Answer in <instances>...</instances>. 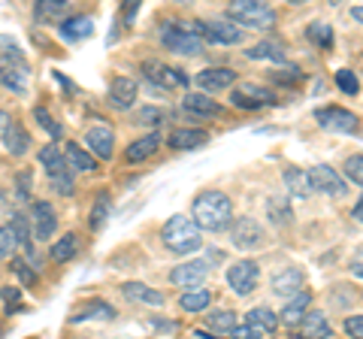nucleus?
Returning a JSON list of instances; mask_svg holds the SVG:
<instances>
[{
	"label": "nucleus",
	"instance_id": "nucleus-1",
	"mask_svg": "<svg viewBox=\"0 0 363 339\" xmlns=\"http://www.w3.org/2000/svg\"><path fill=\"white\" fill-rule=\"evenodd\" d=\"M191 218H194L200 230H209V233L230 230L233 203L227 194H221V191H203L194 200V206H191Z\"/></svg>",
	"mask_w": 363,
	"mask_h": 339
},
{
	"label": "nucleus",
	"instance_id": "nucleus-2",
	"mask_svg": "<svg viewBox=\"0 0 363 339\" xmlns=\"http://www.w3.org/2000/svg\"><path fill=\"white\" fill-rule=\"evenodd\" d=\"M161 236H164V245L169 248V252H176V255H191V252H197V248L203 245L200 228L194 224V218H188V216H173L164 224Z\"/></svg>",
	"mask_w": 363,
	"mask_h": 339
},
{
	"label": "nucleus",
	"instance_id": "nucleus-3",
	"mask_svg": "<svg viewBox=\"0 0 363 339\" xmlns=\"http://www.w3.org/2000/svg\"><path fill=\"white\" fill-rule=\"evenodd\" d=\"M227 21H236L242 28H255V30H269L276 25V13L267 4H255V0H236L227 6Z\"/></svg>",
	"mask_w": 363,
	"mask_h": 339
},
{
	"label": "nucleus",
	"instance_id": "nucleus-4",
	"mask_svg": "<svg viewBox=\"0 0 363 339\" xmlns=\"http://www.w3.org/2000/svg\"><path fill=\"white\" fill-rule=\"evenodd\" d=\"M0 82H4L9 91H16V94H25V91H28L30 70H28L25 55H21L18 46L0 52Z\"/></svg>",
	"mask_w": 363,
	"mask_h": 339
},
{
	"label": "nucleus",
	"instance_id": "nucleus-5",
	"mask_svg": "<svg viewBox=\"0 0 363 339\" xmlns=\"http://www.w3.org/2000/svg\"><path fill=\"white\" fill-rule=\"evenodd\" d=\"M161 43L176 55H200L203 52L200 25H164Z\"/></svg>",
	"mask_w": 363,
	"mask_h": 339
},
{
	"label": "nucleus",
	"instance_id": "nucleus-6",
	"mask_svg": "<svg viewBox=\"0 0 363 339\" xmlns=\"http://www.w3.org/2000/svg\"><path fill=\"white\" fill-rule=\"evenodd\" d=\"M224 279H227V285H230V291L236 294V297H248L260 282V267L255 261H236V264L227 267Z\"/></svg>",
	"mask_w": 363,
	"mask_h": 339
},
{
	"label": "nucleus",
	"instance_id": "nucleus-7",
	"mask_svg": "<svg viewBox=\"0 0 363 339\" xmlns=\"http://www.w3.org/2000/svg\"><path fill=\"white\" fill-rule=\"evenodd\" d=\"M267 240V233L264 228H260V221H255L252 216H245V218H236L230 224V243L233 248H240V252H252V248H260Z\"/></svg>",
	"mask_w": 363,
	"mask_h": 339
},
{
	"label": "nucleus",
	"instance_id": "nucleus-8",
	"mask_svg": "<svg viewBox=\"0 0 363 339\" xmlns=\"http://www.w3.org/2000/svg\"><path fill=\"white\" fill-rule=\"evenodd\" d=\"M230 104L236 109H264V106H272V104H279V97L269 91V88L264 85H236L233 91H230Z\"/></svg>",
	"mask_w": 363,
	"mask_h": 339
},
{
	"label": "nucleus",
	"instance_id": "nucleus-9",
	"mask_svg": "<svg viewBox=\"0 0 363 339\" xmlns=\"http://www.w3.org/2000/svg\"><path fill=\"white\" fill-rule=\"evenodd\" d=\"M143 73L149 76L155 85L167 88V91L188 85V73H182V70H176V67H169V64H164V61H143Z\"/></svg>",
	"mask_w": 363,
	"mask_h": 339
},
{
	"label": "nucleus",
	"instance_id": "nucleus-10",
	"mask_svg": "<svg viewBox=\"0 0 363 339\" xmlns=\"http://www.w3.org/2000/svg\"><path fill=\"white\" fill-rule=\"evenodd\" d=\"M315 118L324 130H336V133H354L357 130V116L342 109V106H321L315 112Z\"/></svg>",
	"mask_w": 363,
	"mask_h": 339
},
{
	"label": "nucleus",
	"instance_id": "nucleus-11",
	"mask_svg": "<svg viewBox=\"0 0 363 339\" xmlns=\"http://www.w3.org/2000/svg\"><path fill=\"white\" fill-rule=\"evenodd\" d=\"M206 276H209V264L206 261H185V264H179V267L169 269V282L179 285V288H185V291L203 288Z\"/></svg>",
	"mask_w": 363,
	"mask_h": 339
},
{
	"label": "nucleus",
	"instance_id": "nucleus-12",
	"mask_svg": "<svg viewBox=\"0 0 363 339\" xmlns=\"http://www.w3.org/2000/svg\"><path fill=\"white\" fill-rule=\"evenodd\" d=\"M309 179H312V188L315 191H321V194L327 197H342L345 194V179L336 173L333 167H327V164H315L309 170Z\"/></svg>",
	"mask_w": 363,
	"mask_h": 339
},
{
	"label": "nucleus",
	"instance_id": "nucleus-13",
	"mask_svg": "<svg viewBox=\"0 0 363 339\" xmlns=\"http://www.w3.org/2000/svg\"><path fill=\"white\" fill-rule=\"evenodd\" d=\"M30 228H33V236L37 240H52L55 230H58V216H55V206L52 203H33V209H30Z\"/></svg>",
	"mask_w": 363,
	"mask_h": 339
},
{
	"label": "nucleus",
	"instance_id": "nucleus-14",
	"mask_svg": "<svg viewBox=\"0 0 363 339\" xmlns=\"http://www.w3.org/2000/svg\"><path fill=\"white\" fill-rule=\"evenodd\" d=\"M194 82L203 94H212V91H224V88H230L236 82V73L230 67H206V70H200L194 76Z\"/></svg>",
	"mask_w": 363,
	"mask_h": 339
},
{
	"label": "nucleus",
	"instance_id": "nucleus-15",
	"mask_svg": "<svg viewBox=\"0 0 363 339\" xmlns=\"http://www.w3.org/2000/svg\"><path fill=\"white\" fill-rule=\"evenodd\" d=\"M200 37L218 43V46H240L242 28H233V21H206V25H200Z\"/></svg>",
	"mask_w": 363,
	"mask_h": 339
},
{
	"label": "nucleus",
	"instance_id": "nucleus-16",
	"mask_svg": "<svg viewBox=\"0 0 363 339\" xmlns=\"http://www.w3.org/2000/svg\"><path fill=\"white\" fill-rule=\"evenodd\" d=\"M303 285H306V273L297 267L279 269V273L272 276V294H276V297H285V300H294L297 294H303Z\"/></svg>",
	"mask_w": 363,
	"mask_h": 339
},
{
	"label": "nucleus",
	"instance_id": "nucleus-17",
	"mask_svg": "<svg viewBox=\"0 0 363 339\" xmlns=\"http://www.w3.org/2000/svg\"><path fill=\"white\" fill-rule=\"evenodd\" d=\"M85 143H88V152L94 157H104V161H109L112 152H116V133H112L106 124H94V128L85 133Z\"/></svg>",
	"mask_w": 363,
	"mask_h": 339
},
{
	"label": "nucleus",
	"instance_id": "nucleus-18",
	"mask_svg": "<svg viewBox=\"0 0 363 339\" xmlns=\"http://www.w3.org/2000/svg\"><path fill=\"white\" fill-rule=\"evenodd\" d=\"M136 94H140V85L130 76H116L109 82V104L116 109H130L136 104Z\"/></svg>",
	"mask_w": 363,
	"mask_h": 339
},
{
	"label": "nucleus",
	"instance_id": "nucleus-19",
	"mask_svg": "<svg viewBox=\"0 0 363 339\" xmlns=\"http://www.w3.org/2000/svg\"><path fill=\"white\" fill-rule=\"evenodd\" d=\"M309 306H312V294H309V291H303V294H297V297L288 300L285 306H281L279 321H281V324H288V327H300V321L306 318Z\"/></svg>",
	"mask_w": 363,
	"mask_h": 339
},
{
	"label": "nucleus",
	"instance_id": "nucleus-20",
	"mask_svg": "<svg viewBox=\"0 0 363 339\" xmlns=\"http://www.w3.org/2000/svg\"><path fill=\"white\" fill-rule=\"evenodd\" d=\"M169 149H179V152H191V149H200V145L209 143V133L206 130H197V128H179L169 133Z\"/></svg>",
	"mask_w": 363,
	"mask_h": 339
},
{
	"label": "nucleus",
	"instance_id": "nucleus-21",
	"mask_svg": "<svg viewBox=\"0 0 363 339\" xmlns=\"http://www.w3.org/2000/svg\"><path fill=\"white\" fill-rule=\"evenodd\" d=\"M300 333H303V339H330L333 327H330V321H327L324 312L309 309L306 312V318L300 321Z\"/></svg>",
	"mask_w": 363,
	"mask_h": 339
},
{
	"label": "nucleus",
	"instance_id": "nucleus-22",
	"mask_svg": "<svg viewBox=\"0 0 363 339\" xmlns=\"http://www.w3.org/2000/svg\"><path fill=\"white\" fill-rule=\"evenodd\" d=\"M64 161H67L70 170H76V173H97V157L91 155L88 149H82V145H76V143L67 145Z\"/></svg>",
	"mask_w": 363,
	"mask_h": 339
},
{
	"label": "nucleus",
	"instance_id": "nucleus-23",
	"mask_svg": "<svg viewBox=\"0 0 363 339\" xmlns=\"http://www.w3.org/2000/svg\"><path fill=\"white\" fill-rule=\"evenodd\" d=\"M285 185L294 197H300V200H309L315 194V188H312V179H309V170H300V167H288L285 170Z\"/></svg>",
	"mask_w": 363,
	"mask_h": 339
},
{
	"label": "nucleus",
	"instance_id": "nucleus-24",
	"mask_svg": "<svg viewBox=\"0 0 363 339\" xmlns=\"http://www.w3.org/2000/svg\"><path fill=\"white\" fill-rule=\"evenodd\" d=\"M182 106H185L188 112H194V116H200V118H215V116L224 112L218 100H212L209 94H185Z\"/></svg>",
	"mask_w": 363,
	"mask_h": 339
},
{
	"label": "nucleus",
	"instance_id": "nucleus-25",
	"mask_svg": "<svg viewBox=\"0 0 363 339\" xmlns=\"http://www.w3.org/2000/svg\"><path fill=\"white\" fill-rule=\"evenodd\" d=\"M157 149H161V133H149V137H143V140H133L124 157H128L130 164H143V161H149Z\"/></svg>",
	"mask_w": 363,
	"mask_h": 339
},
{
	"label": "nucleus",
	"instance_id": "nucleus-26",
	"mask_svg": "<svg viewBox=\"0 0 363 339\" xmlns=\"http://www.w3.org/2000/svg\"><path fill=\"white\" fill-rule=\"evenodd\" d=\"M121 294L128 300H133V303H145V306H161V303H164V294H157L155 288L143 285V282H124Z\"/></svg>",
	"mask_w": 363,
	"mask_h": 339
},
{
	"label": "nucleus",
	"instance_id": "nucleus-27",
	"mask_svg": "<svg viewBox=\"0 0 363 339\" xmlns=\"http://www.w3.org/2000/svg\"><path fill=\"white\" fill-rule=\"evenodd\" d=\"M245 324L248 327H255L257 333H276L279 330V315L272 312V309H267V306H257V309H252L245 315Z\"/></svg>",
	"mask_w": 363,
	"mask_h": 339
},
{
	"label": "nucleus",
	"instance_id": "nucleus-28",
	"mask_svg": "<svg viewBox=\"0 0 363 339\" xmlns=\"http://www.w3.org/2000/svg\"><path fill=\"white\" fill-rule=\"evenodd\" d=\"M94 33V18L88 16H73V18H64L61 21V37L64 40H85Z\"/></svg>",
	"mask_w": 363,
	"mask_h": 339
},
{
	"label": "nucleus",
	"instance_id": "nucleus-29",
	"mask_svg": "<svg viewBox=\"0 0 363 339\" xmlns=\"http://www.w3.org/2000/svg\"><path fill=\"white\" fill-rule=\"evenodd\" d=\"M37 161L45 167V173H49V179H52V176H61V173H67V161H64V155H61V149H58V145H55V143L43 145L40 155H37Z\"/></svg>",
	"mask_w": 363,
	"mask_h": 339
},
{
	"label": "nucleus",
	"instance_id": "nucleus-30",
	"mask_svg": "<svg viewBox=\"0 0 363 339\" xmlns=\"http://www.w3.org/2000/svg\"><path fill=\"white\" fill-rule=\"evenodd\" d=\"M4 143H6V152L9 155H16V157H21L28 149H30V133L21 128V124H9L6 128V133H4Z\"/></svg>",
	"mask_w": 363,
	"mask_h": 339
},
{
	"label": "nucleus",
	"instance_id": "nucleus-31",
	"mask_svg": "<svg viewBox=\"0 0 363 339\" xmlns=\"http://www.w3.org/2000/svg\"><path fill=\"white\" fill-rule=\"evenodd\" d=\"M88 318L109 321V318H116V306H109L106 300H88L82 309L73 312V321H88Z\"/></svg>",
	"mask_w": 363,
	"mask_h": 339
},
{
	"label": "nucleus",
	"instance_id": "nucleus-32",
	"mask_svg": "<svg viewBox=\"0 0 363 339\" xmlns=\"http://www.w3.org/2000/svg\"><path fill=\"white\" fill-rule=\"evenodd\" d=\"M267 216H269V221L276 224H281V228H288V224L294 221V209H291V200L288 197H269L267 200Z\"/></svg>",
	"mask_w": 363,
	"mask_h": 339
},
{
	"label": "nucleus",
	"instance_id": "nucleus-33",
	"mask_svg": "<svg viewBox=\"0 0 363 339\" xmlns=\"http://www.w3.org/2000/svg\"><path fill=\"white\" fill-rule=\"evenodd\" d=\"M212 303V291L209 288H191L185 294H179V306L185 312H203Z\"/></svg>",
	"mask_w": 363,
	"mask_h": 339
},
{
	"label": "nucleus",
	"instance_id": "nucleus-34",
	"mask_svg": "<svg viewBox=\"0 0 363 339\" xmlns=\"http://www.w3.org/2000/svg\"><path fill=\"white\" fill-rule=\"evenodd\" d=\"M252 61H272V64H285V52H281L279 43L264 40V43H255L252 49L245 52Z\"/></svg>",
	"mask_w": 363,
	"mask_h": 339
},
{
	"label": "nucleus",
	"instance_id": "nucleus-35",
	"mask_svg": "<svg viewBox=\"0 0 363 339\" xmlns=\"http://www.w3.org/2000/svg\"><path fill=\"white\" fill-rule=\"evenodd\" d=\"M76 255H79V233H64L61 240L52 245V261H58V264H67Z\"/></svg>",
	"mask_w": 363,
	"mask_h": 339
},
{
	"label": "nucleus",
	"instance_id": "nucleus-36",
	"mask_svg": "<svg viewBox=\"0 0 363 339\" xmlns=\"http://www.w3.org/2000/svg\"><path fill=\"white\" fill-rule=\"evenodd\" d=\"M206 327H209V330H218V333H233L240 324H236V315L233 312L215 309L212 315H206Z\"/></svg>",
	"mask_w": 363,
	"mask_h": 339
},
{
	"label": "nucleus",
	"instance_id": "nucleus-37",
	"mask_svg": "<svg viewBox=\"0 0 363 339\" xmlns=\"http://www.w3.org/2000/svg\"><path fill=\"white\" fill-rule=\"evenodd\" d=\"M109 218V194L106 191H100L97 200H94V206H91V216H88V228L91 230H100L104 228V221Z\"/></svg>",
	"mask_w": 363,
	"mask_h": 339
},
{
	"label": "nucleus",
	"instance_id": "nucleus-38",
	"mask_svg": "<svg viewBox=\"0 0 363 339\" xmlns=\"http://www.w3.org/2000/svg\"><path fill=\"white\" fill-rule=\"evenodd\" d=\"M21 248V243H18V236H16V230H13V224H0V257H16V252Z\"/></svg>",
	"mask_w": 363,
	"mask_h": 339
},
{
	"label": "nucleus",
	"instance_id": "nucleus-39",
	"mask_svg": "<svg viewBox=\"0 0 363 339\" xmlns=\"http://www.w3.org/2000/svg\"><path fill=\"white\" fill-rule=\"evenodd\" d=\"M306 37H309L315 46L321 49H330L333 46V28L330 25H321V21H315V25H309V30H306Z\"/></svg>",
	"mask_w": 363,
	"mask_h": 339
},
{
	"label": "nucleus",
	"instance_id": "nucleus-40",
	"mask_svg": "<svg viewBox=\"0 0 363 339\" xmlns=\"http://www.w3.org/2000/svg\"><path fill=\"white\" fill-rule=\"evenodd\" d=\"M9 224H13V230H16V236H18V243H21V248H25V252L30 255V261H33V245H30V224H28V218L25 216H18V212H16V216H13V221H9Z\"/></svg>",
	"mask_w": 363,
	"mask_h": 339
},
{
	"label": "nucleus",
	"instance_id": "nucleus-41",
	"mask_svg": "<svg viewBox=\"0 0 363 339\" xmlns=\"http://www.w3.org/2000/svg\"><path fill=\"white\" fill-rule=\"evenodd\" d=\"M64 9H67L64 0H40L33 13H37L40 21H49V18H61V16H64Z\"/></svg>",
	"mask_w": 363,
	"mask_h": 339
},
{
	"label": "nucleus",
	"instance_id": "nucleus-42",
	"mask_svg": "<svg viewBox=\"0 0 363 339\" xmlns=\"http://www.w3.org/2000/svg\"><path fill=\"white\" fill-rule=\"evenodd\" d=\"M33 118H37L40 128H43L45 133H52V137H61V133H64V128L49 116V109H45V106H33Z\"/></svg>",
	"mask_w": 363,
	"mask_h": 339
},
{
	"label": "nucleus",
	"instance_id": "nucleus-43",
	"mask_svg": "<svg viewBox=\"0 0 363 339\" xmlns=\"http://www.w3.org/2000/svg\"><path fill=\"white\" fill-rule=\"evenodd\" d=\"M336 85H339V91L351 94V97L360 91V82H357V76L351 73V70H339V73H336Z\"/></svg>",
	"mask_w": 363,
	"mask_h": 339
},
{
	"label": "nucleus",
	"instance_id": "nucleus-44",
	"mask_svg": "<svg viewBox=\"0 0 363 339\" xmlns=\"http://www.w3.org/2000/svg\"><path fill=\"white\" fill-rule=\"evenodd\" d=\"M345 176L351 179L354 185L363 188V155H351L345 161Z\"/></svg>",
	"mask_w": 363,
	"mask_h": 339
},
{
	"label": "nucleus",
	"instance_id": "nucleus-45",
	"mask_svg": "<svg viewBox=\"0 0 363 339\" xmlns=\"http://www.w3.org/2000/svg\"><path fill=\"white\" fill-rule=\"evenodd\" d=\"M13 269H16V276L25 282V285H33V282H37V273H30V264L21 261V257H13Z\"/></svg>",
	"mask_w": 363,
	"mask_h": 339
},
{
	"label": "nucleus",
	"instance_id": "nucleus-46",
	"mask_svg": "<svg viewBox=\"0 0 363 339\" xmlns=\"http://www.w3.org/2000/svg\"><path fill=\"white\" fill-rule=\"evenodd\" d=\"M16 200H18V203H28V200H30V170H21V173H18Z\"/></svg>",
	"mask_w": 363,
	"mask_h": 339
},
{
	"label": "nucleus",
	"instance_id": "nucleus-47",
	"mask_svg": "<svg viewBox=\"0 0 363 339\" xmlns=\"http://www.w3.org/2000/svg\"><path fill=\"white\" fill-rule=\"evenodd\" d=\"M342 327L351 339H363V315H351V318H345Z\"/></svg>",
	"mask_w": 363,
	"mask_h": 339
},
{
	"label": "nucleus",
	"instance_id": "nucleus-48",
	"mask_svg": "<svg viewBox=\"0 0 363 339\" xmlns=\"http://www.w3.org/2000/svg\"><path fill=\"white\" fill-rule=\"evenodd\" d=\"M161 112H157V109H140V112H136V121H140V124H145V128H152V124H161Z\"/></svg>",
	"mask_w": 363,
	"mask_h": 339
},
{
	"label": "nucleus",
	"instance_id": "nucleus-49",
	"mask_svg": "<svg viewBox=\"0 0 363 339\" xmlns=\"http://www.w3.org/2000/svg\"><path fill=\"white\" fill-rule=\"evenodd\" d=\"M52 188H55V191H61V194H73V179H70V173L52 176Z\"/></svg>",
	"mask_w": 363,
	"mask_h": 339
},
{
	"label": "nucleus",
	"instance_id": "nucleus-50",
	"mask_svg": "<svg viewBox=\"0 0 363 339\" xmlns=\"http://www.w3.org/2000/svg\"><path fill=\"white\" fill-rule=\"evenodd\" d=\"M0 297H4L6 309L13 312V309H18V303H21V291L18 288H4V291H0Z\"/></svg>",
	"mask_w": 363,
	"mask_h": 339
},
{
	"label": "nucleus",
	"instance_id": "nucleus-51",
	"mask_svg": "<svg viewBox=\"0 0 363 339\" xmlns=\"http://www.w3.org/2000/svg\"><path fill=\"white\" fill-rule=\"evenodd\" d=\"M351 276H357V279H363V245L357 248L354 255H351Z\"/></svg>",
	"mask_w": 363,
	"mask_h": 339
},
{
	"label": "nucleus",
	"instance_id": "nucleus-52",
	"mask_svg": "<svg viewBox=\"0 0 363 339\" xmlns=\"http://www.w3.org/2000/svg\"><path fill=\"white\" fill-rule=\"evenodd\" d=\"M233 339H260V333L255 330V327H248V324H242V327H236V330L230 333Z\"/></svg>",
	"mask_w": 363,
	"mask_h": 339
},
{
	"label": "nucleus",
	"instance_id": "nucleus-53",
	"mask_svg": "<svg viewBox=\"0 0 363 339\" xmlns=\"http://www.w3.org/2000/svg\"><path fill=\"white\" fill-rule=\"evenodd\" d=\"M297 70H294V67H288V70L285 73H272V79H276V82H285V85H294V82H297Z\"/></svg>",
	"mask_w": 363,
	"mask_h": 339
},
{
	"label": "nucleus",
	"instance_id": "nucleus-54",
	"mask_svg": "<svg viewBox=\"0 0 363 339\" xmlns=\"http://www.w3.org/2000/svg\"><path fill=\"white\" fill-rule=\"evenodd\" d=\"M351 221H360L363 224V197L354 203V209H351Z\"/></svg>",
	"mask_w": 363,
	"mask_h": 339
},
{
	"label": "nucleus",
	"instance_id": "nucleus-55",
	"mask_svg": "<svg viewBox=\"0 0 363 339\" xmlns=\"http://www.w3.org/2000/svg\"><path fill=\"white\" fill-rule=\"evenodd\" d=\"M9 124H13V118H9L6 112L0 109V137H4V133H6V128H9Z\"/></svg>",
	"mask_w": 363,
	"mask_h": 339
},
{
	"label": "nucleus",
	"instance_id": "nucleus-56",
	"mask_svg": "<svg viewBox=\"0 0 363 339\" xmlns=\"http://www.w3.org/2000/svg\"><path fill=\"white\" fill-rule=\"evenodd\" d=\"M351 18L360 21V25H363V6H354V9H351Z\"/></svg>",
	"mask_w": 363,
	"mask_h": 339
}]
</instances>
